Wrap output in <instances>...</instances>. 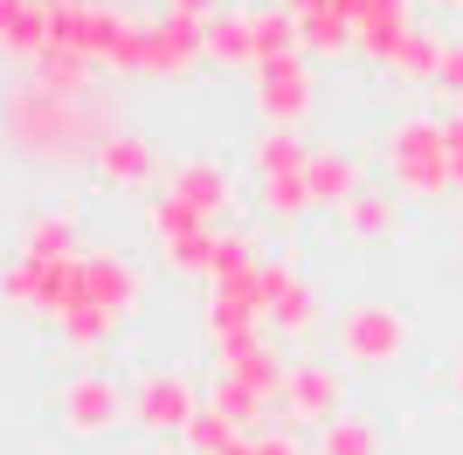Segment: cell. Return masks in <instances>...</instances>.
<instances>
[{
  "instance_id": "obj_1",
  "label": "cell",
  "mask_w": 463,
  "mask_h": 455,
  "mask_svg": "<svg viewBox=\"0 0 463 455\" xmlns=\"http://www.w3.org/2000/svg\"><path fill=\"white\" fill-rule=\"evenodd\" d=\"M104 132H111V117L90 97H49L42 83L7 90V138L28 159H77V152H97Z\"/></svg>"
},
{
  "instance_id": "obj_2",
  "label": "cell",
  "mask_w": 463,
  "mask_h": 455,
  "mask_svg": "<svg viewBox=\"0 0 463 455\" xmlns=\"http://www.w3.org/2000/svg\"><path fill=\"white\" fill-rule=\"evenodd\" d=\"M387 172L402 193H449V152H443V117H402L387 132Z\"/></svg>"
},
{
  "instance_id": "obj_3",
  "label": "cell",
  "mask_w": 463,
  "mask_h": 455,
  "mask_svg": "<svg viewBox=\"0 0 463 455\" xmlns=\"http://www.w3.org/2000/svg\"><path fill=\"white\" fill-rule=\"evenodd\" d=\"M339 352L353 366H394L408 352V318L394 303H346L339 311Z\"/></svg>"
},
{
  "instance_id": "obj_4",
  "label": "cell",
  "mask_w": 463,
  "mask_h": 455,
  "mask_svg": "<svg viewBox=\"0 0 463 455\" xmlns=\"http://www.w3.org/2000/svg\"><path fill=\"white\" fill-rule=\"evenodd\" d=\"M201 407H208V400L194 394L187 373H159V366H153V373L132 386V421H138V428H153V435H187Z\"/></svg>"
},
{
  "instance_id": "obj_5",
  "label": "cell",
  "mask_w": 463,
  "mask_h": 455,
  "mask_svg": "<svg viewBox=\"0 0 463 455\" xmlns=\"http://www.w3.org/2000/svg\"><path fill=\"white\" fill-rule=\"evenodd\" d=\"M125 414H132V394H125L118 379H104V373H77L56 394V421L70 435H104V428H118Z\"/></svg>"
},
{
  "instance_id": "obj_6",
  "label": "cell",
  "mask_w": 463,
  "mask_h": 455,
  "mask_svg": "<svg viewBox=\"0 0 463 455\" xmlns=\"http://www.w3.org/2000/svg\"><path fill=\"white\" fill-rule=\"evenodd\" d=\"M277 407H284L298 428H326L332 414H346L339 366H326V359H298V366L284 373V394H277Z\"/></svg>"
},
{
  "instance_id": "obj_7",
  "label": "cell",
  "mask_w": 463,
  "mask_h": 455,
  "mask_svg": "<svg viewBox=\"0 0 463 455\" xmlns=\"http://www.w3.org/2000/svg\"><path fill=\"white\" fill-rule=\"evenodd\" d=\"M256 297H263V324H277L284 339H305L318 324V290L290 263H256Z\"/></svg>"
},
{
  "instance_id": "obj_8",
  "label": "cell",
  "mask_w": 463,
  "mask_h": 455,
  "mask_svg": "<svg viewBox=\"0 0 463 455\" xmlns=\"http://www.w3.org/2000/svg\"><path fill=\"white\" fill-rule=\"evenodd\" d=\"M201 35H208V21H187V14L146 21V35H138V76H187L194 56H201Z\"/></svg>"
},
{
  "instance_id": "obj_9",
  "label": "cell",
  "mask_w": 463,
  "mask_h": 455,
  "mask_svg": "<svg viewBox=\"0 0 463 455\" xmlns=\"http://www.w3.org/2000/svg\"><path fill=\"white\" fill-rule=\"evenodd\" d=\"M70 303H97V311H111V318H125L138 303V276L125 255H111V248H90V255H77V297Z\"/></svg>"
},
{
  "instance_id": "obj_10",
  "label": "cell",
  "mask_w": 463,
  "mask_h": 455,
  "mask_svg": "<svg viewBox=\"0 0 463 455\" xmlns=\"http://www.w3.org/2000/svg\"><path fill=\"white\" fill-rule=\"evenodd\" d=\"M256 104H263V117H270L277 132H298L305 111H311V76H305V62H298V56L263 62V70H256Z\"/></svg>"
},
{
  "instance_id": "obj_11",
  "label": "cell",
  "mask_w": 463,
  "mask_h": 455,
  "mask_svg": "<svg viewBox=\"0 0 463 455\" xmlns=\"http://www.w3.org/2000/svg\"><path fill=\"white\" fill-rule=\"evenodd\" d=\"M408 28H415L408 0H360V7H353V42H360L367 62H387V70H394V49L408 42Z\"/></svg>"
},
{
  "instance_id": "obj_12",
  "label": "cell",
  "mask_w": 463,
  "mask_h": 455,
  "mask_svg": "<svg viewBox=\"0 0 463 455\" xmlns=\"http://www.w3.org/2000/svg\"><path fill=\"white\" fill-rule=\"evenodd\" d=\"M90 159H97V172H104L111 187H125V193L153 187V172H159V152H153V138H138V132H104Z\"/></svg>"
},
{
  "instance_id": "obj_13",
  "label": "cell",
  "mask_w": 463,
  "mask_h": 455,
  "mask_svg": "<svg viewBox=\"0 0 463 455\" xmlns=\"http://www.w3.org/2000/svg\"><path fill=\"white\" fill-rule=\"evenodd\" d=\"M166 193H174L180 208H194L201 221H214V214H229L235 187H229V172L214 166V159H187V166H174V180H166Z\"/></svg>"
},
{
  "instance_id": "obj_14",
  "label": "cell",
  "mask_w": 463,
  "mask_h": 455,
  "mask_svg": "<svg viewBox=\"0 0 463 455\" xmlns=\"http://www.w3.org/2000/svg\"><path fill=\"white\" fill-rule=\"evenodd\" d=\"M56 42V21H49V0H0V56H28Z\"/></svg>"
},
{
  "instance_id": "obj_15",
  "label": "cell",
  "mask_w": 463,
  "mask_h": 455,
  "mask_svg": "<svg viewBox=\"0 0 463 455\" xmlns=\"http://www.w3.org/2000/svg\"><path fill=\"white\" fill-rule=\"evenodd\" d=\"M222 373L242 379V386H256L263 400H277V394H284V373H290V366L277 359L263 339H250V345H229V352H222Z\"/></svg>"
},
{
  "instance_id": "obj_16",
  "label": "cell",
  "mask_w": 463,
  "mask_h": 455,
  "mask_svg": "<svg viewBox=\"0 0 463 455\" xmlns=\"http://www.w3.org/2000/svg\"><path fill=\"white\" fill-rule=\"evenodd\" d=\"M21 255H35V263H70V255H77V214L42 208L35 221L21 228Z\"/></svg>"
},
{
  "instance_id": "obj_17",
  "label": "cell",
  "mask_w": 463,
  "mask_h": 455,
  "mask_svg": "<svg viewBox=\"0 0 463 455\" xmlns=\"http://www.w3.org/2000/svg\"><path fill=\"white\" fill-rule=\"evenodd\" d=\"M305 187H311V208H346L353 193H360V166H353L346 152H311Z\"/></svg>"
},
{
  "instance_id": "obj_18",
  "label": "cell",
  "mask_w": 463,
  "mask_h": 455,
  "mask_svg": "<svg viewBox=\"0 0 463 455\" xmlns=\"http://www.w3.org/2000/svg\"><path fill=\"white\" fill-rule=\"evenodd\" d=\"M28 83H42L49 97H90V56H77V49H62V42H49L35 56V76Z\"/></svg>"
},
{
  "instance_id": "obj_19",
  "label": "cell",
  "mask_w": 463,
  "mask_h": 455,
  "mask_svg": "<svg viewBox=\"0 0 463 455\" xmlns=\"http://www.w3.org/2000/svg\"><path fill=\"white\" fill-rule=\"evenodd\" d=\"M290 42H298V21H290L284 7H250V70L290 56Z\"/></svg>"
},
{
  "instance_id": "obj_20",
  "label": "cell",
  "mask_w": 463,
  "mask_h": 455,
  "mask_svg": "<svg viewBox=\"0 0 463 455\" xmlns=\"http://www.w3.org/2000/svg\"><path fill=\"white\" fill-rule=\"evenodd\" d=\"M394 221H402L394 193H373V187H360V193L346 200V228H353V242H387V235H394Z\"/></svg>"
},
{
  "instance_id": "obj_21",
  "label": "cell",
  "mask_w": 463,
  "mask_h": 455,
  "mask_svg": "<svg viewBox=\"0 0 463 455\" xmlns=\"http://www.w3.org/2000/svg\"><path fill=\"white\" fill-rule=\"evenodd\" d=\"M443 49H449V42L436 35V28H422V21H415V28H408V42L394 49V70H402L408 83H436V76H443Z\"/></svg>"
},
{
  "instance_id": "obj_22",
  "label": "cell",
  "mask_w": 463,
  "mask_h": 455,
  "mask_svg": "<svg viewBox=\"0 0 463 455\" xmlns=\"http://www.w3.org/2000/svg\"><path fill=\"white\" fill-rule=\"evenodd\" d=\"M318 455H381V428L367 414H332L318 428Z\"/></svg>"
},
{
  "instance_id": "obj_23",
  "label": "cell",
  "mask_w": 463,
  "mask_h": 455,
  "mask_svg": "<svg viewBox=\"0 0 463 455\" xmlns=\"http://www.w3.org/2000/svg\"><path fill=\"white\" fill-rule=\"evenodd\" d=\"M305 166H311V145L298 132H277L270 125V132L256 138V180H270V172H305Z\"/></svg>"
},
{
  "instance_id": "obj_24",
  "label": "cell",
  "mask_w": 463,
  "mask_h": 455,
  "mask_svg": "<svg viewBox=\"0 0 463 455\" xmlns=\"http://www.w3.org/2000/svg\"><path fill=\"white\" fill-rule=\"evenodd\" d=\"M208 407H222V414H229L235 428H256V421L270 414V400L256 394V386H242V379H229V373H214V386H208Z\"/></svg>"
},
{
  "instance_id": "obj_25",
  "label": "cell",
  "mask_w": 463,
  "mask_h": 455,
  "mask_svg": "<svg viewBox=\"0 0 463 455\" xmlns=\"http://www.w3.org/2000/svg\"><path fill=\"white\" fill-rule=\"evenodd\" d=\"M214 62H235V70H250V14H214L208 35H201Z\"/></svg>"
},
{
  "instance_id": "obj_26",
  "label": "cell",
  "mask_w": 463,
  "mask_h": 455,
  "mask_svg": "<svg viewBox=\"0 0 463 455\" xmlns=\"http://www.w3.org/2000/svg\"><path fill=\"white\" fill-rule=\"evenodd\" d=\"M56 331L77 345V352H97V345L118 331V318H111V311H97V303H70V311L56 318Z\"/></svg>"
},
{
  "instance_id": "obj_27",
  "label": "cell",
  "mask_w": 463,
  "mask_h": 455,
  "mask_svg": "<svg viewBox=\"0 0 463 455\" xmlns=\"http://www.w3.org/2000/svg\"><path fill=\"white\" fill-rule=\"evenodd\" d=\"M187 441H194V455H229L235 441H242V428H235L222 407H201V414H194V428H187Z\"/></svg>"
},
{
  "instance_id": "obj_28",
  "label": "cell",
  "mask_w": 463,
  "mask_h": 455,
  "mask_svg": "<svg viewBox=\"0 0 463 455\" xmlns=\"http://www.w3.org/2000/svg\"><path fill=\"white\" fill-rule=\"evenodd\" d=\"M443 152H449V187L463 193V111L443 117Z\"/></svg>"
},
{
  "instance_id": "obj_29",
  "label": "cell",
  "mask_w": 463,
  "mask_h": 455,
  "mask_svg": "<svg viewBox=\"0 0 463 455\" xmlns=\"http://www.w3.org/2000/svg\"><path fill=\"white\" fill-rule=\"evenodd\" d=\"M436 90H449L463 104V42H449V49H443V76H436Z\"/></svg>"
},
{
  "instance_id": "obj_30",
  "label": "cell",
  "mask_w": 463,
  "mask_h": 455,
  "mask_svg": "<svg viewBox=\"0 0 463 455\" xmlns=\"http://www.w3.org/2000/svg\"><path fill=\"white\" fill-rule=\"evenodd\" d=\"M166 14H187V21H214L222 0H166Z\"/></svg>"
},
{
  "instance_id": "obj_31",
  "label": "cell",
  "mask_w": 463,
  "mask_h": 455,
  "mask_svg": "<svg viewBox=\"0 0 463 455\" xmlns=\"http://www.w3.org/2000/svg\"><path fill=\"white\" fill-rule=\"evenodd\" d=\"M250 455H305V449H298L290 435H256V441H250Z\"/></svg>"
},
{
  "instance_id": "obj_32",
  "label": "cell",
  "mask_w": 463,
  "mask_h": 455,
  "mask_svg": "<svg viewBox=\"0 0 463 455\" xmlns=\"http://www.w3.org/2000/svg\"><path fill=\"white\" fill-rule=\"evenodd\" d=\"M229 455H250V441H235V449H229Z\"/></svg>"
},
{
  "instance_id": "obj_33",
  "label": "cell",
  "mask_w": 463,
  "mask_h": 455,
  "mask_svg": "<svg viewBox=\"0 0 463 455\" xmlns=\"http://www.w3.org/2000/svg\"><path fill=\"white\" fill-rule=\"evenodd\" d=\"M457 394H463V359H457Z\"/></svg>"
},
{
  "instance_id": "obj_34",
  "label": "cell",
  "mask_w": 463,
  "mask_h": 455,
  "mask_svg": "<svg viewBox=\"0 0 463 455\" xmlns=\"http://www.w3.org/2000/svg\"><path fill=\"white\" fill-rule=\"evenodd\" d=\"M449 7H463V0H449Z\"/></svg>"
}]
</instances>
